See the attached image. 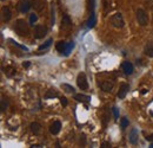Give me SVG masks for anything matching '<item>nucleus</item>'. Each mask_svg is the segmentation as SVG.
I'll return each instance as SVG.
<instances>
[{
  "mask_svg": "<svg viewBox=\"0 0 153 148\" xmlns=\"http://www.w3.org/2000/svg\"><path fill=\"white\" fill-rule=\"evenodd\" d=\"M149 147H151V148H153V142L151 143V146H149Z\"/></svg>",
  "mask_w": 153,
  "mask_h": 148,
  "instance_id": "nucleus-38",
  "label": "nucleus"
},
{
  "mask_svg": "<svg viewBox=\"0 0 153 148\" xmlns=\"http://www.w3.org/2000/svg\"><path fill=\"white\" fill-rule=\"evenodd\" d=\"M61 88L66 91V92H74V88L70 84H61Z\"/></svg>",
  "mask_w": 153,
  "mask_h": 148,
  "instance_id": "nucleus-24",
  "label": "nucleus"
},
{
  "mask_svg": "<svg viewBox=\"0 0 153 148\" xmlns=\"http://www.w3.org/2000/svg\"><path fill=\"white\" fill-rule=\"evenodd\" d=\"M74 47V44H73V41H70V43H67V46H66V50H65V55L66 56H68L70 55V52L72 51V49Z\"/></svg>",
  "mask_w": 153,
  "mask_h": 148,
  "instance_id": "nucleus-23",
  "label": "nucleus"
},
{
  "mask_svg": "<svg viewBox=\"0 0 153 148\" xmlns=\"http://www.w3.org/2000/svg\"><path fill=\"white\" fill-rule=\"evenodd\" d=\"M101 147H104V148H106V147H110V142H103V144H101Z\"/></svg>",
  "mask_w": 153,
  "mask_h": 148,
  "instance_id": "nucleus-34",
  "label": "nucleus"
},
{
  "mask_svg": "<svg viewBox=\"0 0 153 148\" xmlns=\"http://www.w3.org/2000/svg\"><path fill=\"white\" fill-rule=\"evenodd\" d=\"M77 84H78V88L81 89V90H87L88 89V82H87V78H86V75L84 72H80L77 77Z\"/></svg>",
  "mask_w": 153,
  "mask_h": 148,
  "instance_id": "nucleus-4",
  "label": "nucleus"
},
{
  "mask_svg": "<svg viewBox=\"0 0 153 148\" xmlns=\"http://www.w3.org/2000/svg\"><path fill=\"white\" fill-rule=\"evenodd\" d=\"M5 74H6L7 77H13V76L17 74V70H16V68H13V66H6Z\"/></svg>",
  "mask_w": 153,
  "mask_h": 148,
  "instance_id": "nucleus-19",
  "label": "nucleus"
},
{
  "mask_svg": "<svg viewBox=\"0 0 153 148\" xmlns=\"http://www.w3.org/2000/svg\"><path fill=\"white\" fill-rule=\"evenodd\" d=\"M38 20V16L35 14V13H32V14H30V23L32 24V25H34V23Z\"/></svg>",
  "mask_w": 153,
  "mask_h": 148,
  "instance_id": "nucleus-28",
  "label": "nucleus"
},
{
  "mask_svg": "<svg viewBox=\"0 0 153 148\" xmlns=\"http://www.w3.org/2000/svg\"><path fill=\"white\" fill-rule=\"evenodd\" d=\"M80 137H81V139H80V143H81L82 146H85V143H86V140H85V135L82 134V135H81Z\"/></svg>",
  "mask_w": 153,
  "mask_h": 148,
  "instance_id": "nucleus-32",
  "label": "nucleus"
},
{
  "mask_svg": "<svg viewBox=\"0 0 153 148\" xmlns=\"http://www.w3.org/2000/svg\"><path fill=\"white\" fill-rule=\"evenodd\" d=\"M61 24H63V27H70L72 25V21H71L68 16H64V18L61 20Z\"/></svg>",
  "mask_w": 153,
  "mask_h": 148,
  "instance_id": "nucleus-21",
  "label": "nucleus"
},
{
  "mask_svg": "<svg viewBox=\"0 0 153 148\" xmlns=\"http://www.w3.org/2000/svg\"><path fill=\"white\" fill-rule=\"evenodd\" d=\"M94 6H95V0H90V12H94Z\"/></svg>",
  "mask_w": 153,
  "mask_h": 148,
  "instance_id": "nucleus-29",
  "label": "nucleus"
},
{
  "mask_svg": "<svg viewBox=\"0 0 153 148\" xmlns=\"http://www.w3.org/2000/svg\"><path fill=\"white\" fill-rule=\"evenodd\" d=\"M128 90H130V85H128L127 83H123V84L120 85V88H119L118 97H119V98H125V96H126V94L128 92Z\"/></svg>",
  "mask_w": 153,
  "mask_h": 148,
  "instance_id": "nucleus-7",
  "label": "nucleus"
},
{
  "mask_svg": "<svg viewBox=\"0 0 153 148\" xmlns=\"http://www.w3.org/2000/svg\"><path fill=\"white\" fill-rule=\"evenodd\" d=\"M135 14H137V20H138V23L141 26L147 25V23H148V14L146 13V11H144L142 9H138Z\"/></svg>",
  "mask_w": 153,
  "mask_h": 148,
  "instance_id": "nucleus-3",
  "label": "nucleus"
},
{
  "mask_svg": "<svg viewBox=\"0 0 153 148\" xmlns=\"http://www.w3.org/2000/svg\"><path fill=\"white\" fill-rule=\"evenodd\" d=\"M31 130H32V133H33L34 135L40 134V132H41V126H40V123H38V122L31 123Z\"/></svg>",
  "mask_w": 153,
  "mask_h": 148,
  "instance_id": "nucleus-15",
  "label": "nucleus"
},
{
  "mask_svg": "<svg viewBox=\"0 0 153 148\" xmlns=\"http://www.w3.org/2000/svg\"><path fill=\"white\" fill-rule=\"evenodd\" d=\"M138 135H139V133H138V129L137 128H133L132 130H131V133H130V142L132 143V144H135L137 142H138Z\"/></svg>",
  "mask_w": 153,
  "mask_h": 148,
  "instance_id": "nucleus-10",
  "label": "nucleus"
},
{
  "mask_svg": "<svg viewBox=\"0 0 153 148\" xmlns=\"http://www.w3.org/2000/svg\"><path fill=\"white\" fill-rule=\"evenodd\" d=\"M23 65H24V68H28V66L31 65V62H26V63H24Z\"/></svg>",
  "mask_w": 153,
  "mask_h": 148,
  "instance_id": "nucleus-36",
  "label": "nucleus"
},
{
  "mask_svg": "<svg viewBox=\"0 0 153 148\" xmlns=\"http://www.w3.org/2000/svg\"><path fill=\"white\" fill-rule=\"evenodd\" d=\"M101 89H103V91H105V92H110L113 89V82L112 81L103 82V83H101Z\"/></svg>",
  "mask_w": 153,
  "mask_h": 148,
  "instance_id": "nucleus-12",
  "label": "nucleus"
},
{
  "mask_svg": "<svg viewBox=\"0 0 153 148\" xmlns=\"http://www.w3.org/2000/svg\"><path fill=\"white\" fill-rule=\"evenodd\" d=\"M60 102H61V104H63L64 107H66V106H67V103H68L66 97H61V98H60Z\"/></svg>",
  "mask_w": 153,
  "mask_h": 148,
  "instance_id": "nucleus-31",
  "label": "nucleus"
},
{
  "mask_svg": "<svg viewBox=\"0 0 153 148\" xmlns=\"http://www.w3.org/2000/svg\"><path fill=\"white\" fill-rule=\"evenodd\" d=\"M51 24L54 25V10H53V7H52V19H51Z\"/></svg>",
  "mask_w": 153,
  "mask_h": 148,
  "instance_id": "nucleus-33",
  "label": "nucleus"
},
{
  "mask_svg": "<svg viewBox=\"0 0 153 148\" xmlns=\"http://www.w3.org/2000/svg\"><path fill=\"white\" fill-rule=\"evenodd\" d=\"M66 46H67V43H65V41H59V43L57 44L56 49H57L58 51H60V52H65Z\"/></svg>",
  "mask_w": 153,
  "mask_h": 148,
  "instance_id": "nucleus-20",
  "label": "nucleus"
},
{
  "mask_svg": "<svg viewBox=\"0 0 153 148\" xmlns=\"http://www.w3.org/2000/svg\"><path fill=\"white\" fill-rule=\"evenodd\" d=\"M52 41H53V39H52V38H49L45 44H42V45L39 46V50H46V49H48V47L51 46V44H52Z\"/></svg>",
  "mask_w": 153,
  "mask_h": 148,
  "instance_id": "nucleus-22",
  "label": "nucleus"
},
{
  "mask_svg": "<svg viewBox=\"0 0 153 148\" xmlns=\"http://www.w3.org/2000/svg\"><path fill=\"white\" fill-rule=\"evenodd\" d=\"M58 96V91L56 89H49L46 94H45V98L46 100H48V98H54Z\"/></svg>",
  "mask_w": 153,
  "mask_h": 148,
  "instance_id": "nucleus-17",
  "label": "nucleus"
},
{
  "mask_svg": "<svg viewBox=\"0 0 153 148\" xmlns=\"http://www.w3.org/2000/svg\"><path fill=\"white\" fill-rule=\"evenodd\" d=\"M7 106H8L7 100H6L5 97H3V98H1V112H4V110L7 108Z\"/></svg>",
  "mask_w": 153,
  "mask_h": 148,
  "instance_id": "nucleus-27",
  "label": "nucleus"
},
{
  "mask_svg": "<svg viewBox=\"0 0 153 148\" xmlns=\"http://www.w3.org/2000/svg\"><path fill=\"white\" fill-rule=\"evenodd\" d=\"M10 41L13 44V45H16V46H18L19 49H21V50H24V51H28V49L26 47V46H24V45H20L19 43H17V41H14L13 39H10Z\"/></svg>",
  "mask_w": 153,
  "mask_h": 148,
  "instance_id": "nucleus-25",
  "label": "nucleus"
},
{
  "mask_svg": "<svg viewBox=\"0 0 153 148\" xmlns=\"http://www.w3.org/2000/svg\"><path fill=\"white\" fill-rule=\"evenodd\" d=\"M95 23H97L95 13H94V12H92V13H91V16H90V18H88V20H87V26H88L90 29H92V27L95 25Z\"/></svg>",
  "mask_w": 153,
  "mask_h": 148,
  "instance_id": "nucleus-16",
  "label": "nucleus"
},
{
  "mask_svg": "<svg viewBox=\"0 0 153 148\" xmlns=\"http://www.w3.org/2000/svg\"><path fill=\"white\" fill-rule=\"evenodd\" d=\"M1 13H3V18H4L5 21H8L11 19V17H12V13H11L8 7H3L1 9Z\"/></svg>",
  "mask_w": 153,
  "mask_h": 148,
  "instance_id": "nucleus-14",
  "label": "nucleus"
},
{
  "mask_svg": "<svg viewBox=\"0 0 153 148\" xmlns=\"http://www.w3.org/2000/svg\"><path fill=\"white\" fill-rule=\"evenodd\" d=\"M146 91H147L146 89H142V90H141V94H146Z\"/></svg>",
  "mask_w": 153,
  "mask_h": 148,
  "instance_id": "nucleus-37",
  "label": "nucleus"
},
{
  "mask_svg": "<svg viewBox=\"0 0 153 148\" xmlns=\"http://www.w3.org/2000/svg\"><path fill=\"white\" fill-rule=\"evenodd\" d=\"M32 6L34 7L35 11H41L44 9V4L40 1V0H33V3H32Z\"/></svg>",
  "mask_w": 153,
  "mask_h": 148,
  "instance_id": "nucleus-18",
  "label": "nucleus"
},
{
  "mask_svg": "<svg viewBox=\"0 0 153 148\" xmlns=\"http://www.w3.org/2000/svg\"><path fill=\"white\" fill-rule=\"evenodd\" d=\"M128 119L127 117H123L121 119V121H120V126H121V128H126V127H128Z\"/></svg>",
  "mask_w": 153,
  "mask_h": 148,
  "instance_id": "nucleus-26",
  "label": "nucleus"
},
{
  "mask_svg": "<svg viewBox=\"0 0 153 148\" xmlns=\"http://www.w3.org/2000/svg\"><path fill=\"white\" fill-rule=\"evenodd\" d=\"M74 100H77L78 102H90L91 96H87V95H84V94H75Z\"/></svg>",
  "mask_w": 153,
  "mask_h": 148,
  "instance_id": "nucleus-11",
  "label": "nucleus"
},
{
  "mask_svg": "<svg viewBox=\"0 0 153 148\" xmlns=\"http://www.w3.org/2000/svg\"><path fill=\"white\" fill-rule=\"evenodd\" d=\"M60 128H61V123H60V121H56V122H53L52 124H51V127H49V132L52 133L53 135H57V134L60 132Z\"/></svg>",
  "mask_w": 153,
  "mask_h": 148,
  "instance_id": "nucleus-8",
  "label": "nucleus"
},
{
  "mask_svg": "<svg viewBox=\"0 0 153 148\" xmlns=\"http://www.w3.org/2000/svg\"><path fill=\"white\" fill-rule=\"evenodd\" d=\"M152 24H153V18H152Z\"/></svg>",
  "mask_w": 153,
  "mask_h": 148,
  "instance_id": "nucleus-39",
  "label": "nucleus"
},
{
  "mask_svg": "<svg viewBox=\"0 0 153 148\" xmlns=\"http://www.w3.org/2000/svg\"><path fill=\"white\" fill-rule=\"evenodd\" d=\"M14 30L19 36H27L28 34V25L24 19H18L16 21Z\"/></svg>",
  "mask_w": 153,
  "mask_h": 148,
  "instance_id": "nucleus-1",
  "label": "nucleus"
},
{
  "mask_svg": "<svg viewBox=\"0 0 153 148\" xmlns=\"http://www.w3.org/2000/svg\"><path fill=\"white\" fill-rule=\"evenodd\" d=\"M146 140H147V141H153V134H151L149 136H147Z\"/></svg>",
  "mask_w": 153,
  "mask_h": 148,
  "instance_id": "nucleus-35",
  "label": "nucleus"
},
{
  "mask_svg": "<svg viewBox=\"0 0 153 148\" xmlns=\"http://www.w3.org/2000/svg\"><path fill=\"white\" fill-rule=\"evenodd\" d=\"M31 6H32L31 3H28L27 0H21V1H19V4H18V10L21 13H26L31 9Z\"/></svg>",
  "mask_w": 153,
  "mask_h": 148,
  "instance_id": "nucleus-6",
  "label": "nucleus"
},
{
  "mask_svg": "<svg viewBox=\"0 0 153 148\" xmlns=\"http://www.w3.org/2000/svg\"><path fill=\"white\" fill-rule=\"evenodd\" d=\"M110 21H111L112 26H114V27H117V29H121V27H124V25H125V21H124V18H123L121 13H116V14H113V16L111 17Z\"/></svg>",
  "mask_w": 153,
  "mask_h": 148,
  "instance_id": "nucleus-2",
  "label": "nucleus"
},
{
  "mask_svg": "<svg viewBox=\"0 0 153 148\" xmlns=\"http://www.w3.org/2000/svg\"><path fill=\"white\" fill-rule=\"evenodd\" d=\"M121 69H123V71H124L126 75H131V74L133 72V65H132V63H130V62H124V63L121 64Z\"/></svg>",
  "mask_w": 153,
  "mask_h": 148,
  "instance_id": "nucleus-9",
  "label": "nucleus"
},
{
  "mask_svg": "<svg viewBox=\"0 0 153 148\" xmlns=\"http://www.w3.org/2000/svg\"><path fill=\"white\" fill-rule=\"evenodd\" d=\"M46 33H47V29L44 25H37L35 26V29H34V36H35V38L41 39V38H44L46 36Z\"/></svg>",
  "mask_w": 153,
  "mask_h": 148,
  "instance_id": "nucleus-5",
  "label": "nucleus"
},
{
  "mask_svg": "<svg viewBox=\"0 0 153 148\" xmlns=\"http://www.w3.org/2000/svg\"><path fill=\"white\" fill-rule=\"evenodd\" d=\"M112 110H113V114H114V119H119V109L117 107H113Z\"/></svg>",
  "mask_w": 153,
  "mask_h": 148,
  "instance_id": "nucleus-30",
  "label": "nucleus"
},
{
  "mask_svg": "<svg viewBox=\"0 0 153 148\" xmlns=\"http://www.w3.org/2000/svg\"><path fill=\"white\" fill-rule=\"evenodd\" d=\"M144 52L147 57H153V43L149 41L145 45V49H144Z\"/></svg>",
  "mask_w": 153,
  "mask_h": 148,
  "instance_id": "nucleus-13",
  "label": "nucleus"
}]
</instances>
